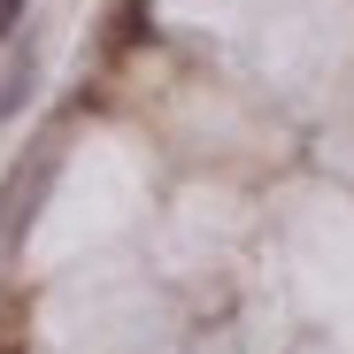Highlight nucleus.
<instances>
[{"label":"nucleus","mask_w":354,"mask_h":354,"mask_svg":"<svg viewBox=\"0 0 354 354\" xmlns=\"http://www.w3.org/2000/svg\"><path fill=\"white\" fill-rule=\"evenodd\" d=\"M31 77H39V62H31V46L8 62V77H0V124H16L24 115V100H31Z\"/></svg>","instance_id":"f257e3e1"},{"label":"nucleus","mask_w":354,"mask_h":354,"mask_svg":"<svg viewBox=\"0 0 354 354\" xmlns=\"http://www.w3.org/2000/svg\"><path fill=\"white\" fill-rule=\"evenodd\" d=\"M24 8H31V0H0V39L16 31V16H24Z\"/></svg>","instance_id":"f03ea898"}]
</instances>
